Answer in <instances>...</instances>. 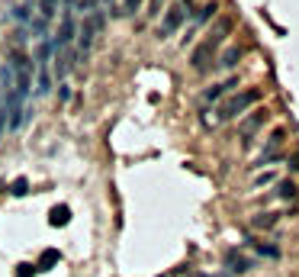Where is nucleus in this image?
Masks as SVG:
<instances>
[{
	"label": "nucleus",
	"instance_id": "obj_18",
	"mask_svg": "<svg viewBox=\"0 0 299 277\" xmlns=\"http://www.w3.org/2000/svg\"><path fill=\"white\" fill-rule=\"evenodd\" d=\"M161 7H164V0H152V13H161Z\"/></svg>",
	"mask_w": 299,
	"mask_h": 277
},
{
	"label": "nucleus",
	"instance_id": "obj_9",
	"mask_svg": "<svg viewBox=\"0 0 299 277\" xmlns=\"http://www.w3.org/2000/svg\"><path fill=\"white\" fill-rule=\"evenodd\" d=\"M55 7H58V0H39V13H42V23H48L52 16H55Z\"/></svg>",
	"mask_w": 299,
	"mask_h": 277
},
{
	"label": "nucleus",
	"instance_id": "obj_8",
	"mask_svg": "<svg viewBox=\"0 0 299 277\" xmlns=\"http://www.w3.org/2000/svg\"><path fill=\"white\" fill-rule=\"evenodd\" d=\"M48 222L52 226H68V222H71V210H68V206H55L52 216H48Z\"/></svg>",
	"mask_w": 299,
	"mask_h": 277
},
{
	"label": "nucleus",
	"instance_id": "obj_5",
	"mask_svg": "<svg viewBox=\"0 0 299 277\" xmlns=\"http://www.w3.org/2000/svg\"><path fill=\"white\" fill-rule=\"evenodd\" d=\"M209 55H213V49H209V42H203V45L193 52V68H196V71H206V68H209Z\"/></svg>",
	"mask_w": 299,
	"mask_h": 277
},
{
	"label": "nucleus",
	"instance_id": "obj_14",
	"mask_svg": "<svg viewBox=\"0 0 299 277\" xmlns=\"http://www.w3.org/2000/svg\"><path fill=\"white\" fill-rule=\"evenodd\" d=\"M213 13H216V4H206L203 10L196 13V26H200V23H206V20H209V16H213Z\"/></svg>",
	"mask_w": 299,
	"mask_h": 277
},
{
	"label": "nucleus",
	"instance_id": "obj_15",
	"mask_svg": "<svg viewBox=\"0 0 299 277\" xmlns=\"http://www.w3.org/2000/svg\"><path fill=\"white\" fill-rule=\"evenodd\" d=\"M228 264H232L228 271H238V274H241V271H248V267H251L248 261H244V258H228Z\"/></svg>",
	"mask_w": 299,
	"mask_h": 277
},
{
	"label": "nucleus",
	"instance_id": "obj_19",
	"mask_svg": "<svg viewBox=\"0 0 299 277\" xmlns=\"http://www.w3.org/2000/svg\"><path fill=\"white\" fill-rule=\"evenodd\" d=\"M293 168H299V152H296V155H293Z\"/></svg>",
	"mask_w": 299,
	"mask_h": 277
},
{
	"label": "nucleus",
	"instance_id": "obj_16",
	"mask_svg": "<svg viewBox=\"0 0 299 277\" xmlns=\"http://www.w3.org/2000/svg\"><path fill=\"white\" fill-rule=\"evenodd\" d=\"M36 271V264H16V277H29Z\"/></svg>",
	"mask_w": 299,
	"mask_h": 277
},
{
	"label": "nucleus",
	"instance_id": "obj_20",
	"mask_svg": "<svg viewBox=\"0 0 299 277\" xmlns=\"http://www.w3.org/2000/svg\"><path fill=\"white\" fill-rule=\"evenodd\" d=\"M65 4H68V7H71V4H77V0H65Z\"/></svg>",
	"mask_w": 299,
	"mask_h": 277
},
{
	"label": "nucleus",
	"instance_id": "obj_1",
	"mask_svg": "<svg viewBox=\"0 0 299 277\" xmlns=\"http://www.w3.org/2000/svg\"><path fill=\"white\" fill-rule=\"evenodd\" d=\"M183 16H187V0H177V4H171L168 10H164V20H161V29H158V39H168L177 32V26L183 23Z\"/></svg>",
	"mask_w": 299,
	"mask_h": 277
},
{
	"label": "nucleus",
	"instance_id": "obj_13",
	"mask_svg": "<svg viewBox=\"0 0 299 277\" xmlns=\"http://www.w3.org/2000/svg\"><path fill=\"white\" fill-rule=\"evenodd\" d=\"M277 222V216L274 213H261V216H254V226H274Z\"/></svg>",
	"mask_w": 299,
	"mask_h": 277
},
{
	"label": "nucleus",
	"instance_id": "obj_17",
	"mask_svg": "<svg viewBox=\"0 0 299 277\" xmlns=\"http://www.w3.org/2000/svg\"><path fill=\"white\" fill-rule=\"evenodd\" d=\"M138 7H142V0H126V4H122V13H135Z\"/></svg>",
	"mask_w": 299,
	"mask_h": 277
},
{
	"label": "nucleus",
	"instance_id": "obj_6",
	"mask_svg": "<svg viewBox=\"0 0 299 277\" xmlns=\"http://www.w3.org/2000/svg\"><path fill=\"white\" fill-rule=\"evenodd\" d=\"M238 62H241V49L238 45H228L222 52V58H219V65H222V68H235Z\"/></svg>",
	"mask_w": 299,
	"mask_h": 277
},
{
	"label": "nucleus",
	"instance_id": "obj_21",
	"mask_svg": "<svg viewBox=\"0 0 299 277\" xmlns=\"http://www.w3.org/2000/svg\"><path fill=\"white\" fill-rule=\"evenodd\" d=\"M0 184H4V180H0Z\"/></svg>",
	"mask_w": 299,
	"mask_h": 277
},
{
	"label": "nucleus",
	"instance_id": "obj_2",
	"mask_svg": "<svg viewBox=\"0 0 299 277\" xmlns=\"http://www.w3.org/2000/svg\"><path fill=\"white\" fill-rule=\"evenodd\" d=\"M100 26H103V13H90V16L81 23V32H77V36H81V39H77V52H81V55H87V52H90L93 36L100 32Z\"/></svg>",
	"mask_w": 299,
	"mask_h": 277
},
{
	"label": "nucleus",
	"instance_id": "obj_11",
	"mask_svg": "<svg viewBox=\"0 0 299 277\" xmlns=\"http://www.w3.org/2000/svg\"><path fill=\"white\" fill-rule=\"evenodd\" d=\"M277 194L283 197V200H293V197H296V184H293V180H283V184H280V190H277Z\"/></svg>",
	"mask_w": 299,
	"mask_h": 277
},
{
	"label": "nucleus",
	"instance_id": "obj_12",
	"mask_svg": "<svg viewBox=\"0 0 299 277\" xmlns=\"http://www.w3.org/2000/svg\"><path fill=\"white\" fill-rule=\"evenodd\" d=\"M10 194H13V197H23V194H29V184H26V177H20V180H13V187H10Z\"/></svg>",
	"mask_w": 299,
	"mask_h": 277
},
{
	"label": "nucleus",
	"instance_id": "obj_7",
	"mask_svg": "<svg viewBox=\"0 0 299 277\" xmlns=\"http://www.w3.org/2000/svg\"><path fill=\"white\" fill-rule=\"evenodd\" d=\"M61 261V252H55V248H45L42 252V258H39V264H36V271H48L52 264H58Z\"/></svg>",
	"mask_w": 299,
	"mask_h": 277
},
{
	"label": "nucleus",
	"instance_id": "obj_10",
	"mask_svg": "<svg viewBox=\"0 0 299 277\" xmlns=\"http://www.w3.org/2000/svg\"><path fill=\"white\" fill-rule=\"evenodd\" d=\"M264 119H267V113H254L251 119H244V123H241V129H244V132H251V129H258L264 123Z\"/></svg>",
	"mask_w": 299,
	"mask_h": 277
},
{
	"label": "nucleus",
	"instance_id": "obj_4",
	"mask_svg": "<svg viewBox=\"0 0 299 277\" xmlns=\"http://www.w3.org/2000/svg\"><path fill=\"white\" fill-rule=\"evenodd\" d=\"M228 29H232V20H228V16H222V20L216 23V29L209 32V39H206V42H209V49H216L219 42H222V39L228 36Z\"/></svg>",
	"mask_w": 299,
	"mask_h": 277
},
{
	"label": "nucleus",
	"instance_id": "obj_3",
	"mask_svg": "<svg viewBox=\"0 0 299 277\" xmlns=\"http://www.w3.org/2000/svg\"><path fill=\"white\" fill-rule=\"evenodd\" d=\"M258 100H261V90H258V87H251V90H244V94H238V97H232V100H228L225 107H222V113H219V116H222V119H228V116H238V113H244V110H248L251 103H258Z\"/></svg>",
	"mask_w": 299,
	"mask_h": 277
}]
</instances>
